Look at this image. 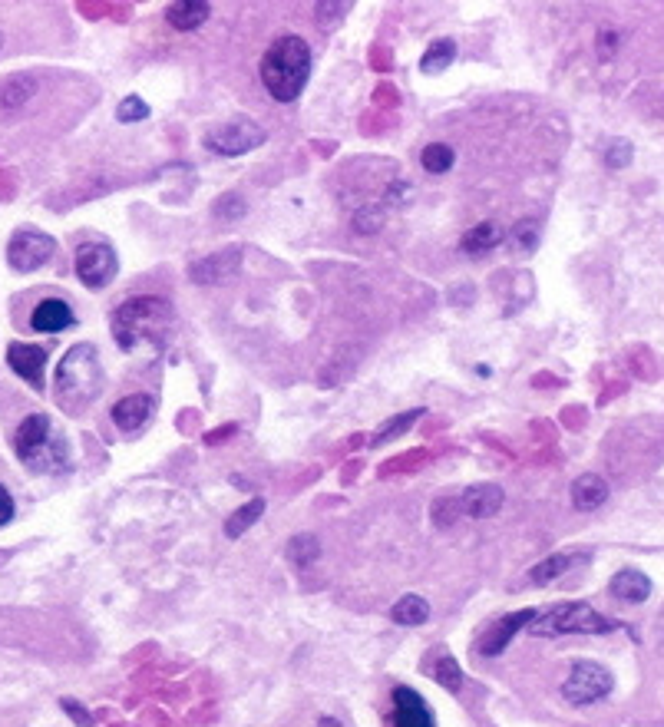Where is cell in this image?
I'll use <instances>...</instances> for the list:
<instances>
[{
    "label": "cell",
    "mask_w": 664,
    "mask_h": 727,
    "mask_svg": "<svg viewBox=\"0 0 664 727\" xmlns=\"http://www.w3.org/2000/svg\"><path fill=\"white\" fill-rule=\"evenodd\" d=\"M261 83L275 103H295L311 80V43L298 34H281L261 57Z\"/></svg>",
    "instance_id": "6da1fadb"
},
{
    "label": "cell",
    "mask_w": 664,
    "mask_h": 727,
    "mask_svg": "<svg viewBox=\"0 0 664 727\" xmlns=\"http://www.w3.org/2000/svg\"><path fill=\"white\" fill-rule=\"evenodd\" d=\"M106 390V374L93 344H73L57 367V400L70 414H80Z\"/></svg>",
    "instance_id": "7a4b0ae2"
},
{
    "label": "cell",
    "mask_w": 664,
    "mask_h": 727,
    "mask_svg": "<svg viewBox=\"0 0 664 727\" xmlns=\"http://www.w3.org/2000/svg\"><path fill=\"white\" fill-rule=\"evenodd\" d=\"M14 453L30 473H60L70 466V447L47 414H30L14 430Z\"/></svg>",
    "instance_id": "3957f363"
},
{
    "label": "cell",
    "mask_w": 664,
    "mask_h": 727,
    "mask_svg": "<svg viewBox=\"0 0 664 727\" xmlns=\"http://www.w3.org/2000/svg\"><path fill=\"white\" fill-rule=\"evenodd\" d=\"M172 308L156 295H136L113 311V338L123 351H136L139 344H159L169 328Z\"/></svg>",
    "instance_id": "277c9868"
},
{
    "label": "cell",
    "mask_w": 664,
    "mask_h": 727,
    "mask_svg": "<svg viewBox=\"0 0 664 727\" xmlns=\"http://www.w3.org/2000/svg\"><path fill=\"white\" fill-rule=\"evenodd\" d=\"M622 622L595 612L589 602H559L532 618L529 632L536 638H562V635H608L618 632Z\"/></svg>",
    "instance_id": "5b68a950"
},
{
    "label": "cell",
    "mask_w": 664,
    "mask_h": 727,
    "mask_svg": "<svg viewBox=\"0 0 664 727\" xmlns=\"http://www.w3.org/2000/svg\"><path fill=\"white\" fill-rule=\"evenodd\" d=\"M612 691H615L612 671L598 665V661H575L569 678L562 681V698L572 708H592V704L605 701Z\"/></svg>",
    "instance_id": "8992f818"
},
{
    "label": "cell",
    "mask_w": 664,
    "mask_h": 727,
    "mask_svg": "<svg viewBox=\"0 0 664 727\" xmlns=\"http://www.w3.org/2000/svg\"><path fill=\"white\" fill-rule=\"evenodd\" d=\"M265 139H268V133L255 123V119L232 116V119H225V123H219L215 129L205 133V149L215 156L235 159V156L252 153V149H258L261 143H265Z\"/></svg>",
    "instance_id": "52a82bcc"
},
{
    "label": "cell",
    "mask_w": 664,
    "mask_h": 727,
    "mask_svg": "<svg viewBox=\"0 0 664 727\" xmlns=\"http://www.w3.org/2000/svg\"><path fill=\"white\" fill-rule=\"evenodd\" d=\"M73 265H76V275H80V281H83L86 288L100 291V288H106L116 278L119 258L113 252V245H106V242H83L80 248H76Z\"/></svg>",
    "instance_id": "ba28073f"
},
{
    "label": "cell",
    "mask_w": 664,
    "mask_h": 727,
    "mask_svg": "<svg viewBox=\"0 0 664 727\" xmlns=\"http://www.w3.org/2000/svg\"><path fill=\"white\" fill-rule=\"evenodd\" d=\"M57 252V242L47 235V232H37V229H20L10 235L7 242V262L14 271H37L43 268Z\"/></svg>",
    "instance_id": "9c48e42d"
},
{
    "label": "cell",
    "mask_w": 664,
    "mask_h": 727,
    "mask_svg": "<svg viewBox=\"0 0 664 727\" xmlns=\"http://www.w3.org/2000/svg\"><path fill=\"white\" fill-rule=\"evenodd\" d=\"M238 271H242V245H225L222 252H212L199 258V262L189 265V278L195 285H222V281H232Z\"/></svg>",
    "instance_id": "30bf717a"
},
{
    "label": "cell",
    "mask_w": 664,
    "mask_h": 727,
    "mask_svg": "<svg viewBox=\"0 0 664 727\" xmlns=\"http://www.w3.org/2000/svg\"><path fill=\"white\" fill-rule=\"evenodd\" d=\"M536 615H539V609H522V612L499 615L496 622L483 632V638H480V655L499 658L509 648V642H513V638L522 632V628L532 625V618H536Z\"/></svg>",
    "instance_id": "8fae6325"
},
{
    "label": "cell",
    "mask_w": 664,
    "mask_h": 727,
    "mask_svg": "<svg viewBox=\"0 0 664 727\" xmlns=\"http://www.w3.org/2000/svg\"><path fill=\"white\" fill-rule=\"evenodd\" d=\"M390 724L394 727H437V718L427 708V701L407 685H397L390 694Z\"/></svg>",
    "instance_id": "7c38bea8"
},
{
    "label": "cell",
    "mask_w": 664,
    "mask_h": 727,
    "mask_svg": "<svg viewBox=\"0 0 664 727\" xmlns=\"http://www.w3.org/2000/svg\"><path fill=\"white\" fill-rule=\"evenodd\" d=\"M460 503V516L470 519H493L506 503V493L499 490L496 483H480V486H466V490L456 496Z\"/></svg>",
    "instance_id": "4fadbf2b"
},
{
    "label": "cell",
    "mask_w": 664,
    "mask_h": 727,
    "mask_svg": "<svg viewBox=\"0 0 664 727\" xmlns=\"http://www.w3.org/2000/svg\"><path fill=\"white\" fill-rule=\"evenodd\" d=\"M47 361H50V354H47V347H40V344L17 341L7 347V364L14 367L17 377H24V381L37 390L43 387V367H47Z\"/></svg>",
    "instance_id": "5bb4252c"
},
{
    "label": "cell",
    "mask_w": 664,
    "mask_h": 727,
    "mask_svg": "<svg viewBox=\"0 0 664 727\" xmlns=\"http://www.w3.org/2000/svg\"><path fill=\"white\" fill-rule=\"evenodd\" d=\"M73 324H76V314L67 301H60V298H43L40 305L30 311V328L40 331V334L70 331Z\"/></svg>",
    "instance_id": "9a60e30c"
},
{
    "label": "cell",
    "mask_w": 664,
    "mask_h": 727,
    "mask_svg": "<svg viewBox=\"0 0 664 727\" xmlns=\"http://www.w3.org/2000/svg\"><path fill=\"white\" fill-rule=\"evenodd\" d=\"M589 559H592V552H589V549H565V552H555V556L542 559L539 566H532V569H529V582L549 585V582L559 579V575L572 572L575 566H582V562H589Z\"/></svg>",
    "instance_id": "2e32d148"
},
{
    "label": "cell",
    "mask_w": 664,
    "mask_h": 727,
    "mask_svg": "<svg viewBox=\"0 0 664 727\" xmlns=\"http://www.w3.org/2000/svg\"><path fill=\"white\" fill-rule=\"evenodd\" d=\"M212 14V4L209 0H172L166 7V20L172 30H179V34H192V30H199L205 20Z\"/></svg>",
    "instance_id": "e0dca14e"
},
{
    "label": "cell",
    "mask_w": 664,
    "mask_h": 727,
    "mask_svg": "<svg viewBox=\"0 0 664 727\" xmlns=\"http://www.w3.org/2000/svg\"><path fill=\"white\" fill-rule=\"evenodd\" d=\"M152 410H156V400H152L149 394H129L113 407L110 417L119 430H139L143 423H149Z\"/></svg>",
    "instance_id": "ac0fdd59"
},
{
    "label": "cell",
    "mask_w": 664,
    "mask_h": 727,
    "mask_svg": "<svg viewBox=\"0 0 664 727\" xmlns=\"http://www.w3.org/2000/svg\"><path fill=\"white\" fill-rule=\"evenodd\" d=\"M608 589H612L615 599H622L628 605H641L651 595V579L641 569H618L612 575V582H608Z\"/></svg>",
    "instance_id": "d6986e66"
},
{
    "label": "cell",
    "mask_w": 664,
    "mask_h": 727,
    "mask_svg": "<svg viewBox=\"0 0 664 727\" xmlns=\"http://www.w3.org/2000/svg\"><path fill=\"white\" fill-rule=\"evenodd\" d=\"M605 499H608V483L598 473H582L572 483V506L582 509V513H592V509L605 506Z\"/></svg>",
    "instance_id": "ffe728a7"
},
{
    "label": "cell",
    "mask_w": 664,
    "mask_h": 727,
    "mask_svg": "<svg viewBox=\"0 0 664 727\" xmlns=\"http://www.w3.org/2000/svg\"><path fill=\"white\" fill-rule=\"evenodd\" d=\"M37 93V80L20 73V77H10L7 83H0V113H17L30 103V96Z\"/></svg>",
    "instance_id": "44dd1931"
},
{
    "label": "cell",
    "mask_w": 664,
    "mask_h": 727,
    "mask_svg": "<svg viewBox=\"0 0 664 727\" xmlns=\"http://www.w3.org/2000/svg\"><path fill=\"white\" fill-rule=\"evenodd\" d=\"M499 242H503V229H499L496 222H480L460 238V248H463V255L480 258L486 252H493Z\"/></svg>",
    "instance_id": "7402d4cb"
},
{
    "label": "cell",
    "mask_w": 664,
    "mask_h": 727,
    "mask_svg": "<svg viewBox=\"0 0 664 727\" xmlns=\"http://www.w3.org/2000/svg\"><path fill=\"white\" fill-rule=\"evenodd\" d=\"M427 675L437 681L440 688H446V691H460L463 688V668H460V661H456L450 651H437V655L433 658H427Z\"/></svg>",
    "instance_id": "603a6c76"
},
{
    "label": "cell",
    "mask_w": 664,
    "mask_h": 727,
    "mask_svg": "<svg viewBox=\"0 0 664 727\" xmlns=\"http://www.w3.org/2000/svg\"><path fill=\"white\" fill-rule=\"evenodd\" d=\"M390 618H394L397 625H407V628H417V625H427L430 622V602L423 599V595H404V599L394 602V609H390Z\"/></svg>",
    "instance_id": "cb8c5ba5"
},
{
    "label": "cell",
    "mask_w": 664,
    "mask_h": 727,
    "mask_svg": "<svg viewBox=\"0 0 664 727\" xmlns=\"http://www.w3.org/2000/svg\"><path fill=\"white\" fill-rule=\"evenodd\" d=\"M261 513H265V499H261V496L248 499L245 506H238L235 513L225 519V536L228 539H242L248 529H252L258 519H261Z\"/></svg>",
    "instance_id": "d4e9b609"
},
{
    "label": "cell",
    "mask_w": 664,
    "mask_h": 727,
    "mask_svg": "<svg viewBox=\"0 0 664 727\" xmlns=\"http://www.w3.org/2000/svg\"><path fill=\"white\" fill-rule=\"evenodd\" d=\"M285 559L291 562V566H298V569L314 566V562L321 559V542H318V536H311V533L291 536L288 546H285Z\"/></svg>",
    "instance_id": "484cf974"
},
{
    "label": "cell",
    "mask_w": 664,
    "mask_h": 727,
    "mask_svg": "<svg viewBox=\"0 0 664 727\" xmlns=\"http://www.w3.org/2000/svg\"><path fill=\"white\" fill-rule=\"evenodd\" d=\"M420 417H423V407H413V410H407V414H397V417L384 420V423H380V427H377L374 437H370V443H374V447H384V443L397 440V437H404V433H407Z\"/></svg>",
    "instance_id": "4316f807"
},
{
    "label": "cell",
    "mask_w": 664,
    "mask_h": 727,
    "mask_svg": "<svg viewBox=\"0 0 664 727\" xmlns=\"http://www.w3.org/2000/svg\"><path fill=\"white\" fill-rule=\"evenodd\" d=\"M453 60H456V43H453L450 37L433 40L430 47H427V53H423L420 70L427 73V77H433V73H443Z\"/></svg>",
    "instance_id": "83f0119b"
},
{
    "label": "cell",
    "mask_w": 664,
    "mask_h": 727,
    "mask_svg": "<svg viewBox=\"0 0 664 727\" xmlns=\"http://www.w3.org/2000/svg\"><path fill=\"white\" fill-rule=\"evenodd\" d=\"M453 162H456V153H453V146H446V143H430V146H423V153H420V166L433 172V176L450 172Z\"/></svg>",
    "instance_id": "f1b7e54d"
},
{
    "label": "cell",
    "mask_w": 664,
    "mask_h": 727,
    "mask_svg": "<svg viewBox=\"0 0 664 727\" xmlns=\"http://www.w3.org/2000/svg\"><path fill=\"white\" fill-rule=\"evenodd\" d=\"M212 215L215 219H225V222H238L248 215V202L242 192H225L222 199L212 202Z\"/></svg>",
    "instance_id": "f546056e"
},
{
    "label": "cell",
    "mask_w": 664,
    "mask_h": 727,
    "mask_svg": "<svg viewBox=\"0 0 664 727\" xmlns=\"http://www.w3.org/2000/svg\"><path fill=\"white\" fill-rule=\"evenodd\" d=\"M354 4H347V0H334V4H314V20H318L321 30H331L337 27L341 20L351 14Z\"/></svg>",
    "instance_id": "4dcf8cb0"
},
{
    "label": "cell",
    "mask_w": 664,
    "mask_h": 727,
    "mask_svg": "<svg viewBox=\"0 0 664 727\" xmlns=\"http://www.w3.org/2000/svg\"><path fill=\"white\" fill-rule=\"evenodd\" d=\"M384 209L380 205H367V209H361L354 215V232L357 235H377L380 229H384Z\"/></svg>",
    "instance_id": "1f68e13d"
},
{
    "label": "cell",
    "mask_w": 664,
    "mask_h": 727,
    "mask_svg": "<svg viewBox=\"0 0 664 727\" xmlns=\"http://www.w3.org/2000/svg\"><path fill=\"white\" fill-rule=\"evenodd\" d=\"M631 159H635V146H631L628 139H612V143L605 146V166L608 169H628Z\"/></svg>",
    "instance_id": "d6a6232c"
},
{
    "label": "cell",
    "mask_w": 664,
    "mask_h": 727,
    "mask_svg": "<svg viewBox=\"0 0 664 727\" xmlns=\"http://www.w3.org/2000/svg\"><path fill=\"white\" fill-rule=\"evenodd\" d=\"M513 242L522 248V252H536V245H539V222L536 219H522V222H516L513 225Z\"/></svg>",
    "instance_id": "836d02e7"
},
{
    "label": "cell",
    "mask_w": 664,
    "mask_h": 727,
    "mask_svg": "<svg viewBox=\"0 0 664 727\" xmlns=\"http://www.w3.org/2000/svg\"><path fill=\"white\" fill-rule=\"evenodd\" d=\"M146 116H149V103L143 100V96H126V100L116 106L119 123H143Z\"/></svg>",
    "instance_id": "e575fe53"
},
{
    "label": "cell",
    "mask_w": 664,
    "mask_h": 727,
    "mask_svg": "<svg viewBox=\"0 0 664 727\" xmlns=\"http://www.w3.org/2000/svg\"><path fill=\"white\" fill-rule=\"evenodd\" d=\"M456 519H460V503H456V496H443L433 503V526L437 529H450Z\"/></svg>",
    "instance_id": "d590c367"
},
{
    "label": "cell",
    "mask_w": 664,
    "mask_h": 727,
    "mask_svg": "<svg viewBox=\"0 0 664 727\" xmlns=\"http://www.w3.org/2000/svg\"><path fill=\"white\" fill-rule=\"evenodd\" d=\"M60 708H63V711H67V714H70V718H73V724H76V727H96V721H93V714H90V711H86V708H83V704H80V701H73V698H67V701H60Z\"/></svg>",
    "instance_id": "8d00e7d4"
},
{
    "label": "cell",
    "mask_w": 664,
    "mask_h": 727,
    "mask_svg": "<svg viewBox=\"0 0 664 727\" xmlns=\"http://www.w3.org/2000/svg\"><path fill=\"white\" fill-rule=\"evenodd\" d=\"M622 47V34L618 30H602L598 34V57L602 60H612V53Z\"/></svg>",
    "instance_id": "74e56055"
},
{
    "label": "cell",
    "mask_w": 664,
    "mask_h": 727,
    "mask_svg": "<svg viewBox=\"0 0 664 727\" xmlns=\"http://www.w3.org/2000/svg\"><path fill=\"white\" fill-rule=\"evenodd\" d=\"M10 519H14V496L4 483H0V526H7Z\"/></svg>",
    "instance_id": "f35d334b"
},
{
    "label": "cell",
    "mask_w": 664,
    "mask_h": 727,
    "mask_svg": "<svg viewBox=\"0 0 664 727\" xmlns=\"http://www.w3.org/2000/svg\"><path fill=\"white\" fill-rule=\"evenodd\" d=\"M235 430H238L235 423H228V427H222V440H225V437H232ZM215 440H219V433H212V437H209V443H215Z\"/></svg>",
    "instance_id": "ab89813d"
},
{
    "label": "cell",
    "mask_w": 664,
    "mask_h": 727,
    "mask_svg": "<svg viewBox=\"0 0 664 727\" xmlns=\"http://www.w3.org/2000/svg\"><path fill=\"white\" fill-rule=\"evenodd\" d=\"M318 727H344V724L337 721V718H321V721H318Z\"/></svg>",
    "instance_id": "60d3db41"
}]
</instances>
